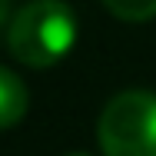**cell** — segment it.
Instances as JSON below:
<instances>
[{
	"mask_svg": "<svg viewBox=\"0 0 156 156\" xmlns=\"http://www.w3.org/2000/svg\"><path fill=\"white\" fill-rule=\"evenodd\" d=\"M76 43V13L63 0H30L20 7L7 27L10 57L30 70H47L73 50Z\"/></svg>",
	"mask_w": 156,
	"mask_h": 156,
	"instance_id": "6da1fadb",
	"label": "cell"
},
{
	"mask_svg": "<svg viewBox=\"0 0 156 156\" xmlns=\"http://www.w3.org/2000/svg\"><path fill=\"white\" fill-rule=\"evenodd\" d=\"M103 156H156V93L123 90L96 120Z\"/></svg>",
	"mask_w": 156,
	"mask_h": 156,
	"instance_id": "7a4b0ae2",
	"label": "cell"
},
{
	"mask_svg": "<svg viewBox=\"0 0 156 156\" xmlns=\"http://www.w3.org/2000/svg\"><path fill=\"white\" fill-rule=\"evenodd\" d=\"M27 106H30V93L23 80L10 66H0V129L17 126L27 116Z\"/></svg>",
	"mask_w": 156,
	"mask_h": 156,
	"instance_id": "3957f363",
	"label": "cell"
},
{
	"mask_svg": "<svg viewBox=\"0 0 156 156\" xmlns=\"http://www.w3.org/2000/svg\"><path fill=\"white\" fill-rule=\"evenodd\" d=\"M116 20H126V23H143L156 17V0H100Z\"/></svg>",
	"mask_w": 156,
	"mask_h": 156,
	"instance_id": "277c9868",
	"label": "cell"
},
{
	"mask_svg": "<svg viewBox=\"0 0 156 156\" xmlns=\"http://www.w3.org/2000/svg\"><path fill=\"white\" fill-rule=\"evenodd\" d=\"M10 20H13V17H10V0H0V30H7Z\"/></svg>",
	"mask_w": 156,
	"mask_h": 156,
	"instance_id": "5b68a950",
	"label": "cell"
},
{
	"mask_svg": "<svg viewBox=\"0 0 156 156\" xmlns=\"http://www.w3.org/2000/svg\"><path fill=\"white\" fill-rule=\"evenodd\" d=\"M70 156H90V153H70Z\"/></svg>",
	"mask_w": 156,
	"mask_h": 156,
	"instance_id": "8992f818",
	"label": "cell"
}]
</instances>
